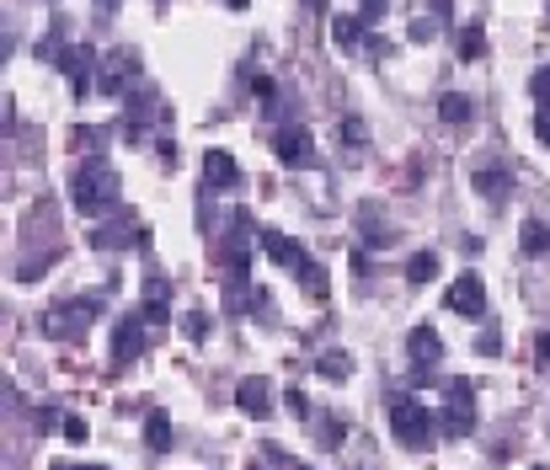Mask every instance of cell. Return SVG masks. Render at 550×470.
<instances>
[{
  "mask_svg": "<svg viewBox=\"0 0 550 470\" xmlns=\"http://www.w3.org/2000/svg\"><path fill=\"white\" fill-rule=\"evenodd\" d=\"M476 348L481 353H502V332H497V326H486V332L476 337Z\"/></svg>",
  "mask_w": 550,
  "mask_h": 470,
  "instance_id": "836d02e7",
  "label": "cell"
},
{
  "mask_svg": "<svg viewBox=\"0 0 550 470\" xmlns=\"http://www.w3.org/2000/svg\"><path fill=\"white\" fill-rule=\"evenodd\" d=\"M518 241H524L529 257H545L550 252V225L545 219H524V235H518Z\"/></svg>",
  "mask_w": 550,
  "mask_h": 470,
  "instance_id": "44dd1931",
  "label": "cell"
},
{
  "mask_svg": "<svg viewBox=\"0 0 550 470\" xmlns=\"http://www.w3.org/2000/svg\"><path fill=\"white\" fill-rule=\"evenodd\" d=\"M534 353H540V358H550V332H545L540 342H534Z\"/></svg>",
  "mask_w": 550,
  "mask_h": 470,
  "instance_id": "f35d334b",
  "label": "cell"
},
{
  "mask_svg": "<svg viewBox=\"0 0 550 470\" xmlns=\"http://www.w3.org/2000/svg\"><path fill=\"white\" fill-rule=\"evenodd\" d=\"M358 235H364V246H374V252L390 246V230L380 225V209H374V203H364V214H358Z\"/></svg>",
  "mask_w": 550,
  "mask_h": 470,
  "instance_id": "ffe728a7",
  "label": "cell"
},
{
  "mask_svg": "<svg viewBox=\"0 0 550 470\" xmlns=\"http://www.w3.org/2000/svg\"><path fill=\"white\" fill-rule=\"evenodd\" d=\"M139 81V54H129V49H113L102 59V70H97V91L102 97H123Z\"/></svg>",
  "mask_w": 550,
  "mask_h": 470,
  "instance_id": "52a82bcc",
  "label": "cell"
},
{
  "mask_svg": "<svg viewBox=\"0 0 550 470\" xmlns=\"http://www.w3.org/2000/svg\"><path fill=\"white\" fill-rule=\"evenodd\" d=\"M406 353H412V364H438V358H444V337H438L433 326H417V332L406 337Z\"/></svg>",
  "mask_w": 550,
  "mask_h": 470,
  "instance_id": "2e32d148",
  "label": "cell"
},
{
  "mask_svg": "<svg viewBox=\"0 0 550 470\" xmlns=\"http://www.w3.org/2000/svg\"><path fill=\"white\" fill-rule=\"evenodd\" d=\"M337 139H348V145H364V139H369L364 118H342V123H337Z\"/></svg>",
  "mask_w": 550,
  "mask_h": 470,
  "instance_id": "4dcf8cb0",
  "label": "cell"
},
{
  "mask_svg": "<svg viewBox=\"0 0 550 470\" xmlns=\"http://www.w3.org/2000/svg\"><path fill=\"white\" fill-rule=\"evenodd\" d=\"M145 444H150L155 454L171 449V417H166V412H150V417H145Z\"/></svg>",
  "mask_w": 550,
  "mask_h": 470,
  "instance_id": "7402d4cb",
  "label": "cell"
},
{
  "mask_svg": "<svg viewBox=\"0 0 550 470\" xmlns=\"http://www.w3.org/2000/svg\"><path fill=\"white\" fill-rule=\"evenodd\" d=\"M438 118H444L449 129H460V123L476 118V102H470L465 91H444V97H438Z\"/></svg>",
  "mask_w": 550,
  "mask_h": 470,
  "instance_id": "ac0fdd59",
  "label": "cell"
},
{
  "mask_svg": "<svg viewBox=\"0 0 550 470\" xmlns=\"http://www.w3.org/2000/svg\"><path fill=\"white\" fill-rule=\"evenodd\" d=\"M97 6H118V0H97Z\"/></svg>",
  "mask_w": 550,
  "mask_h": 470,
  "instance_id": "b9f144b4",
  "label": "cell"
},
{
  "mask_svg": "<svg viewBox=\"0 0 550 470\" xmlns=\"http://www.w3.org/2000/svg\"><path fill=\"white\" fill-rule=\"evenodd\" d=\"M364 27H369V17H337L332 22V43H337V49H369Z\"/></svg>",
  "mask_w": 550,
  "mask_h": 470,
  "instance_id": "d6986e66",
  "label": "cell"
},
{
  "mask_svg": "<svg viewBox=\"0 0 550 470\" xmlns=\"http://www.w3.org/2000/svg\"><path fill=\"white\" fill-rule=\"evenodd\" d=\"M59 428H65V438H70V444H86V417H65V422H59Z\"/></svg>",
  "mask_w": 550,
  "mask_h": 470,
  "instance_id": "1f68e13d",
  "label": "cell"
},
{
  "mask_svg": "<svg viewBox=\"0 0 550 470\" xmlns=\"http://www.w3.org/2000/svg\"><path fill=\"white\" fill-rule=\"evenodd\" d=\"M54 470H107V465H70V460H59Z\"/></svg>",
  "mask_w": 550,
  "mask_h": 470,
  "instance_id": "74e56055",
  "label": "cell"
},
{
  "mask_svg": "<svg viewBox=\"0 0 550 470\" xmlns=\"http://www.w3.org/2000/svg\"><path fill=\"white\" fill-rule=\"evenodd\" d=\"M305 6H310V11H321V6H326V0H305Z\"/></svg>",
  "mask_w": 550,
  "mask_h": 470,
  "instance_id": "ab89813d",
  "label": "cell"
},
{
  "mask_svg": "<svg viewBox=\"0 0 550 470\" xmlns=\"http://www.w3.org/2000/svg\"><path fill=\"white\" fill-rule=\"evenodd\" d=\"M316 369H321V380L337 385V380H348V374H353V358H348V353H326Z\"/></svg>",
  "mask_w": 550,
  "mask_h": 470,
  "instance_id": "603a6c76",
  "label": "cell"
},
{
  "mask_svg": "<svg viewBox=\"0 0 550 470\" xmlns=\"http://www.w3.org/2000/svg\"><path fill=\"white\" fill-rule=\"evenodd\" d=\"M390 433L401 438L406 449H428L438 433H444V422H438V412L428 401H417V396H396L390 401Z\"/></svg>",
  "mask_w": 550,
  "mask_h": 470,
  "instance_id": "7a4b0ae2",
  "label": "cell"
},
{
  "mask_svg": "<svg viewBox=\"0 0 550 470\" xmlns=\"http://www.w3.org/2000/svg\"><path fill=\"white\" fill-rule=\"evenodd\" d=\"M145 316H129V321H118V332H113V364H134L139 353H145Z\"/></svg>",
  "mask_w": 550,
  "mask_h": 470,
  "instance_id": "7c38bea8",
  "label": "cell"
},
{
  "mask_svg": "<svg viewBox=\"0 0 550 470\" xmlns=\"http://www.w3.org/2000/svg\"><path fill=\"white\" fill-rule=\"evenodd\" d=\"M59 70L70 75V91H75V97H86V91L97 86V54H91V49H70L65 59H59Z\"/></svg>",
  "mask_w": 550,
  "mask_h": 470,
  "instance_id": "4fadbf2b",
  "label": "cell"
},
{
  "mask_svg": "<svg viewBox=\"0 0 550 470\" xmlns=\"http://www.w3.org/2000/svg\"><path fill=\"white\" fill-rule=\"evenodd\" d=\"M139 316H145L150 326L171 321V284H166V278H150V284H145V300H139Z\"/></svg>",
  "mask_w": 550,
  "mask_h": 470,
  "instance_id": "9a60e30c",
  "label": "cell"
},
{
  "mask_svg": "<svg viewBox=\"0 0 550 470\" xmlns=\"http://www.w3.org/2000/svg\"><path fill=\"white\" fill-rule=\"evenodd\" d=\"M203 182L209 187H241V166H235L230 150H209L203 155Z\"/></svg>",
  "mask_w": 550,
  "mask_h": 470,
  "instance_id": "5bb4252c",
  "label": "cell"
},
{
  "mask_svg": "<svg viewBox=\"0 0 550 470\" xmlns=\"http://www.w3.org/2000/svg\"><path fill=\"white\" fill-rule=\"evenodd\" d=\"M284 406H289V412H294V422H310V417H316V406H310V396H305L300 385H294L289 396H284Z\"/></svg>",
  "mask_w": 550,
  "mask_h": 470,
  "instance_id": "83f0119b",
  "label": "cell"
},
{
  "mask_svg": "<svg viewBox=\"0 0 550 470\" xmlns=\"http://www.w3.org/2000/svg\"><path fill=\"white\" fill-rule=\"evenodd\" d=\"M300 278H305V294H310V300H326V268H316V262H305V268H300Z\"/></svg>",
  "mask_w": 550,
  "mask_h": 470,
  "instance_id": "484cf974",
  "label": "cell"
},
{
  "mask_svg": "<svg viewBox=\"0 0 550 470\" xmlns=\"http://www.w3.org/2000/svg\"><path fill=\"white\" fill-rule=\"evenodd\" d=\"M529 97H534V102H540V107H550V65L529 75Z\"/></svg>",
  "mask_w": 550,
  "mask_h": 470,
  "instance_id": "f1b7e54d",
  "label": "cell"
},
{
  "mask_svg": "<svg viewBox=\"0 0 550 470\" xmlns=\"http://www.w3.org/2000/svg\"><path fill=\"white\" fill-rule=\"evenodd\" d=\"M251 246H262V230L251 225L246 209H235V214H230V235L219 241V252H214L219 268H225L230 278H246V273H251Z\"/></svg>",
  "mask_w": 550,
  "mask_h": 470,
  "instance_id": "3957f363",
  "label": "cell"
},
{
  "mask_svg": "<svg viewBox=\"0 0 550 470\" xmlns=\"http://www.w3.org/2000/svg\"><path fill=\"white\" fill-rule=\"evenodd\" d=\"M262 252L273 257L278 268H294V273H300L305 262H310V252H305L300 241H294V235H284V230H262Z\"/></svg>",
  "mask_w": 550,
  "mask_h": 470,
  "instance_id": "8fae6325",
  "label": "cell"
},
{
  "mask_svg": "<svg viewBox=\"0 0 550 470\" xmlns=\"http://www.w3.org/2000/svg\"><path fill=\"white\" fill-rule=\"evenodd\" d=\"M235 406H241L246 417H273V385L262 380V374H246L241 385H235Z\"/></svg>",
  "mask_w": 550,
  "mask_h": 470,
  "instance_id": "9c48e42d",
  "label": "cell"
},
{
  "mask_svg": "<svg viewBox=\"0 0 550 470\" xmlns=\"http://www.w3.org/2000/svg\"><path fill=\"white\" fill-rule=\"evenodd\" d=\"M225 6H235V11H241V6H246V0H225Z\"/></svg>",
  "mask_w": 550,
  "mask_h": 470,
  "instance_id": "60d3db41",
  "label": "cell"
},
{
  "mask_svg": "<svg viewBox=\"0 0 550 470\" xmlns=\"http://www.w3.org/2000/svg\"><path fill=\"white\" fill-rule=\"evenodd\" d=\"M470 182H476V193H486V198H502L508 193V166H497V161H486V166H470Z\"/></svg>",
  "mask_w": 550,
  "mask_h": 470,
  "instance_id": "e0dca14e",
  "label": "cell"
},
{
  "mask_svg": "<svg viewBox=\"0 0 550 470\" xmlns=\"http://www.w3.org/2000/svg\"><path fill=\"white\" fill-rule=\"evenodd\" d=\"M358 6H364V17H369V22H380V17H385V6H390V0H358Z\"/></svg>",
  "mask_w": 550,
  "mask_h": 470,
  "instance_id": "d590c367",
  "label": "cell"
},
{
  "mask_svg": "<svg viewBox=\"0 0 550 470\" xmlns=\"http://www.w3.org/2000/svg\"><path fill=\"white\" fill-rule=\"evenodd\" d=\"M481 54H486V33H481L476 22L460 27V59H481Z\"/></svg>",
  "mask_w": 550,
  "mask_h": 470,
  "instance_id": "d4e9b609",
  "label": "cell"
},
{
  "mask_svg": "<svg viewBox=\"0 0 550 470\" xmlns=\"http://www.w3.org/2000/svg\"><path fill=\"white\" fill-rule=\"evenodd\" d=\"M438 33H444V22H438V17H417L412 22V43H433Z\"/></svg>",
  "mask_w": 550,
  "mask_h": 470,
  "instance_id": "f546056e",
  "label": "cell"
},
{
  "mask_svg": "<svg viewBox=\"0 0 550 470\" xmlns=\"http://www.w3.org/2000/svg\"><path fill=\"white\" fill-rule=\"evenodd\" d=\"M91 246H97V252H129V246H145V225L113 219V225H102L97 235H91Z\"/></svg>",
  "mask_w": 550,
  "mask_h": 470,
  "instance_id": "30bf717a",
  "label": "cell"
},
{
  "mask_svg": "<svg viewBox=\"0 0 550 470\" xmlns=\"http://www.w3.org/2000/svg\"><path fill=\"white\" fill-rule=\"evenodd\" d=\"M91 316H97V300H70V305H54L43 316V337L54 342H81L91 332Z\"/></svg>",
  "mask_w": 550,
  "mask_h": 470,
  "instance_id": "5b68a950",
  "label": "cell"
},
{
  "mask_svg": "<svg viewBox=\"0 0 550 470\" xmlns=\"http://www.w3.org/2000/svg\"><path fill=\"white\" fill-rule=\"evenodd\" d=\"M438 422H444V438H465L470 428H476V385L449 380L444 385V406H438Z\"/></svg>",
  "mask_w": 550,
  "mask_h": 470,
  "instance_id": "277c9868",
  "label": "cell"
},
{
  "mask_svg": "<svg viewBox=\"0 0 550 470\" xmlns=\"http://www.w3.org/2000/svg\"><path fill=\"white\" fill-rule=\"evenodd\" d=\"M300 470H310V465H300Z\"/></svg>",
  "mask_w": 550,
  "mask_h": 470,
  "instance_id": "7bdbcfd3",
  "label": "cell"
},
{
  "mask_svg": "<svg viewBox=\"0 0 550 470\" xmlns=\"http://www.w3.org/2000/svg\"><path fill=\"white\" fill-rule=\"evenodd\" d=\"M54 422H59V412H54V406H38V428H43V433H49V428H54Z\"/></svg>",
  "mask_w": 550,
  "mask_h": 470,
  "instance_id": "8d00e7d4",
  "label": "cell"
},
{
  "mask_svg": "<svg viewBox=\"0 0 550 470\" xmlns=\"http://www.w3.org/2000/svg\"><path fill=\"white\" fill-rule=\"evenodd\" d=\"M70 145H75V150H97V145H102V129H75Z\"/></svg>",
  "mask_w": 550,
  "mask_h": 470,
  "instance_id": "d6a6232c",
  "label": "cell"
},
{
  "mask_svg": "<svg viewBox=\"0 0 550 470\" xmlns=\"http://www.w3.org/2000/svg\"><path fill=\"white\" fill-rule=\"evenodd\" d=\"M118 193H123V182H118V171L107 166L102 155H91V161L75 171V182H70V198H75V209H81L86 219L113 214L118 209Z\"/></svg>",
  "mask_w": 550,
  "mask_h": 470,
  "instance_id": "6da1fadb",
  "label": "cell"
},
{
  "mask_svg": "<svg viewBox=\"0 0 550 470\" xmlns=\"http://www.w3.org/2000/svg\"><path fill=\"white\" fill-rule=\"evenodd\" d=\"M273 155L284 166L305 171V166H316V139H310V129H300V123H289V129L273 134Z\"/></svg>",
  "mask_w": 550,
  "mask_h": 470,
  "instance_id": "ba28073f",
  "label": "cell"
},
{
  "mask_svg": "<svg viewBox=\"0 0 550 470\" xmlns=\"http://www.w3.org/2000/svg\"><path fill=\"white\" fill-rule=\"evenodd\" d=\"M406 278H412V284H428V278H438V257H433V252H417L412 262H406Z\"/></svg>",
  "mask_w": 550,
  "mask_h": 470,
  "instance_id": "cb8c5ba5",
  "label": "cell"
},
{
  "mask_svg": "<svg viewBox=\"0 0 550 470\" xmlns=\"http://www.w3.org/2000/svg\"><path fill=\"white\" fill-rule=\"evenodd\" d=\"M534 139L550 150V107H540V113H534Z\"/></svg>",
  "mask_w": 550,
  "mask_h": 470,
  "instance_id": "e575fe53",
  "label": "cell"
},
{
  "mask_svg": "<svg viewBox=\"0 0 550 470\" xmlns=\"http://www.w3.org/2000/svg\"><path fill=\"white\" fill-rule=\"evenodd\" d=\"M182 337L203 342V337H209V316H203V310H187V316H182Z\"/></svg>",
  "mask_w": 550,
  "mask_h": 470,
  "instance_id": "4316f807",
  "label": "cell"
},
{
  "mask_svg": "<svg viewBox=\"0 0 550 470\" xmlns=\"http://www.w3.org/2000/svg\"><path fill=\"white\" fill-rule=\"evenodd\" d=\"M444 305L454 310V316H465V321L486 316V284H481V273H470V268H465V273L444 289Z\"/></svg>",
  "mask_w": 550,
  "mask_h": 470,
  "instance_id": "8992f818",
  "label": "cell"
}]
</instances>
